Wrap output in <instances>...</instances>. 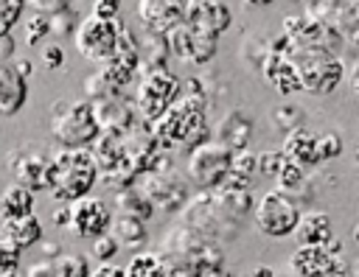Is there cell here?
Masks as SVG:
<instances>
[{"mask_svg": "<svg viewBox=\"0 0 359 277\" xmlns=\"http://www.w3.org/2000/svg\"><path fill=\"white\" fill-rule=\"evenodd\" d=\"M208 95L180 92L177 101L154 120V137L163 148H196L199 143L210 140L208 118H205Z\"/></svg>", "mask_w": 359, "mask_h": 277, "instance_id": "obj_1", "label": "cell"}, {"mask_svg": "<svg viewBox=\"0 0 359 277\" xmlns=\"http://www.w3.org/2000/svg\"><path fill=\"white\" fill-rule=\"evenodd\" d=\"M98 182V162L90 148H65L53 151L45 173V190L62 201L70 204L81 196H87Z\"/></svg>", "mask_w": 359, "mask_h": 277, "instance_id": "obj_2", "label": "cell"}, {"mask_svg": "<svg viewBox=\"0 0 359 277\" xmlns=\"http://www.w3.org/2000/svg\"><path fill=\"white\" fill-rule=\"evenodd\" d=\"M101 120L90 98H59L50 106V134L65 148H90L101 137Z\"/></svg>", "mask_w": 359, "mask_h": 277, "instance_id": "obj_3", "label": "cell"}, {"mask_svg": "<svg viewBox=\"0 0 359 277\" xmlns=\"http://www.w3.org/2000/svg\"><path fill=\"white\" fill-rule=\"evenodd\" d=\"M182 215V224L191 227L196 235L208 238V241H216V243H224L230 238L238 235V227H241V218H236L213 190H199L196 196L188 199V204L180 210Z\"/></svg>", "mask_w": 359, "mask_h": 277, "instance_id": "obj_4", "label": "cell"}, {"mask_svg": "<svg viewBox=\"0 0 359 277\" xmlns=\"http://www.w3.org/2000/svg\"><path fill=\"white\" fill-rule=\"evenodd\" d=\"M300 215H303L300 201L294 199V193H289L283 187L266 190L255 201V210H252L255 227L266 238H286V235H292L297 221H300Z\"/></svg>", "mask_w": 359, "mask_h": 277, "instance_id": "obj_5", "label": "cell"}, {"mask_svg": "<svg viewBox=\"0 0 359 277\" xmlns=\"http://www.w3.org/2000/svg\"><path fill=\"white\" fill-rule=\"evenodd\" d=\"M289 271L294 277H339L351 274V263L342 257V243L331 238L325 243H297L289 257Z\"/></svg>", "mask_w": 359, "mask_h": 277, "instance_id": "obj_6", "label": "cell"}, {"mask_svg": "<svg viewBox=\"0 0 359 277\" xmlns=\"http://www.w3.org/2000/svg\"><path fill=\"white\" fill-rule=\"evenodd\" d=\"M230 168H233V151L210 137V140L199 143L196 148H191V157L185 165V179L199 190H216L227 179Z\"/></svg>", "mask_w": 359, "mask_h": 277, "instance_id": "obj_7", "label": "cell"}, {"mask_svg": "<svg viewBox=\"0 0 359 277\" xmlns=\"http://www.w3.org/2000/svg\"><path fill=\"white\" fill-rule=\"evenodd\" d=\"M300 81H303V92L311 95H328L337 90V84L345 76V64L337 53L328 50H297L292 53Z\"/></svg>", "mask_w": 359, "mask_h": 277, "instance_id": "obj_8", "label": "cell"}, {"mask_svg": "<svg viewBox=\"0 0 359 277\" xmlns=\"http://www.w3.org/2000/svg\"><path fill=\"white\" fill-rule=\"evenodd\" d=\"M76 50L87 59V62H109L118 50L121 42V20H104V17H84L73 34Z\"/></svg>", "mask_w": 359, "mask_h": 277, "instance_id": "obj_9", "label": "cell"}, {"mask_svg": "<svg viewBox=\"0 0 359 277\" xmlns=\"http://www.w3.org/2000/svg\"><path fill=\"white\" fill-rule=\"evenodd\" d=\"M182 92V84L168 67H146L137 87V112L146 120H157Z\"/></svg>", "mask_w": 359, "mask_h": 277, "instance_id": "obj_10", "label": "cell"}, {"mask_svg": "<svg viewBox=\"0 0 359 277\" xmlns=\"http://www.w3.org/2000/svg\"><path fill=\"white\" fill-rule=\"evenodd\" d=\"M165 39H168L171 56L185 62V64H208V62H213V56L219 50V36L216 34L199 31L188 22H180L177 28H171L165 34Z\"/></svg>", "mask_w": 359, "mask_h": 277, "instance_id": "obj_11", "label": "cell"}, {"mask_svg": "<svg viewBox=\"0 0 359 277\" xmlns=\"http://www.w3.org/2000/svg\"><path fill=\"white\" fill-rule=\"evenodd\" d=\"M140 187L151 199V204L157 210H165V213L182 210L188 204V199H191V182L177 176V173H171V168L168 171H154V168L143 171Z\"/></svg>", "mask_w": 359, "mask_h": 277, "instance_id": "obj_12", "label": "cell"}, {"mask_svg": "<svg viewBox=\"0 0 359 277\" xmlns=\"http://www.w3.org/2000/svg\"><path fill=\"white\" fill-rule=\"evenodd\" d=\"M53 151H48V145L42 143H25L20 145L11 157H8V168L14 182L36 190H45V173H48V162H50Z\"/></svg>", "mask_w": 359, "mask_h": 277, "instance_id": "obj_13", "label": "cell"}, {"mask_svg": "<svg viewBox=\"0 0 359 277\" xmlns=\"http://www.w3.org/2000/svg\"><path fill=\"white\" fill-rule=\"evenodd\" d=\"M67 227L79 235V238H98L104 232H109L112 227V210L104 199H95V196H81L76 201H70V221Z\"/></svg>", "mask_w": 359, "mask_h": 277, "instance_id": "obj_14", "label": "cell"}, {"mask_svg": "<svg viewBox=\"0 0 359 277\" xmlns=\"http://www.w3.org/2000/svg\"><path fill=\"white\" fill-rule=\"evenodd\" d=\"M185 17V0H137V20L149 34L165 36Z\"/></svg>", "mask_w": 359, "mask_h": 277, "instance_id": "obj_15", "label": "cell"}, {"mask_svg": "<svg viewBox=\"0 0 359 277\" xmlns=\"http://www.w3.org/2000/svg\"><path fill=\"white\" fill-rule=\"evenodd\" d=\"M261 76L264 81L278 92V95H292V92H303V81L294 64V56L286 50H269V56L261 64Z\"/></svg>", "mask_w": 359, "mask_h": 277, "instance_id": "obj_16", "label": "cell"}, {"mask_svg": "<svg viewBox=\"0 0 359 277\" xmlns=\"http://www.w3.org/2000/svg\"><path fill=\"white\" fill-rule=\"evenodd\" d=\"M182 22L222 36L233 25V14L222 0H185V17Z\"/></svg>", "mask_w": 359, "mask_h": 277, "instance_id": "obj_17", "label": "cell"}, {"mask_svg": "<svg viewBox=\"0 0 359 277\" xmlns=\"http://www.w3.org/2000/svg\"><path fill=\"white\" fill-rule=\"evenodd\" d=\"M252 129H255V123H252V118L244 112V109H230V112H224L222 118H219V123L213 126V140L216 143H222V145H227L233 154L236 151H244V148H250V143H252Z\"/></svg>", "mask_w": 359, "mask_h": 277, "instance_id": "obj_18", "label": "cell"}, {"mask_svg": "<svg viewBox=\"0 0 359 277\" xmlns=\"http://www.w3.org/2000/svg\"><path fill=\"white\" fill-rule=\"evenodd\" d=\"M42 241V224L36 218V213L28 215H17V218H3L0 224V243L11 246V249H31Z\"/></svg>", "mask_w": 359, "mask_h": 277, "instance_id": "obj_19", "label": "cell"}, {"mask_svg": "<svg viewBox=\"0 0 359 277\" xmlns=\"http://www.w3.org/2000/svg\"><path fill=\"white\" fill-rule=\"evenodd\" d=\"M28 101V78L14 67L0 62V118L17 115Z\"/></svg>", "mask_w": 359, "mask_h": 277, "instance_id": "obj_20", "label": "cell"}, {"mask_svg": "<svg viewBox=\"0 0 359 277\" xmlns=\"http://www.w3.org/2000/svg\"><path fill=\"white\" fill-rule=\"evenodd\" d=\"M280 148H283V154H286L289 159H294V162H300V165H306V168L320 165V159H317V134L309 132L306 126L289 129Z\"/></svg>", "mask_w": 359, "mask_h": 277, "instance_id": "obj_21", "label": "cell"}, {"mask_svg": "<svg viewBox=\"0 0 359 277\" xmlns=\"http://www.w3.org/2000/svg\"><path fill=\"white\" fill-rule=\"evenodd\" d=\"M292 238L297 243H325L334 238V224H331V215L325 210H309L300 215Z\"/></svg>", "mask_w": 359, "mask_h": 277, "instance_id": "obj_22", "label": "cell"}, {"mask_svg": "<svg viewBox=\"0 0 359 277\" xmlns=\"http://www.w3.org/2000/svg\"><path fill=\"white\" fill-rule=\"evenodd\" d=\"M28 274L31 277H87L93 271H90V263L84 255H59L53 260H42V263L31 266Z\"/></svg>", "mask_w": 359, "mask_h": 277, "instance_id": "obj_23", "label": "cell"}, {"mask_svg": "<svg viewBox=\"0 0 359 277\" xmlns=\"http://www.w3.org/2000/svg\"><path fill=\"white\" fill-rule=\"evenodd\" d=\"M109 232L121 241V246H129V249H137V246H143V243L149 241V235H146V221L137 218V215H129V213H115Z\"/></svg>", "mask_w": 359, "mask_h": 277, "instance_id": "obj_24", "label": "cell"}, {"mask_svg": "<svg viewBox=\"0 0 359 277\" xmlns=\"http://www.w3.org/2000/svg\"><path fill=\"white\" fill-rule=\"evenodd\" d=\"M0 213H3V218H17V215L34 213V190L14 182L11 187H6L0 193Z\"/></svg>", "mask_w": 359, "mask_h": 277, "instance_id": "obj_25", "label": "cell"}, {"mask_svg": "<svg viewBox=\"0 0 359 277\" xmlns=\"http://www.w3.org/2000/svg\"><path fill=\"white\" fill-rule=\"evenodd\" d=\"M115 207H118V213H129V215H137L143 221H149L157 213V207L151 204V199L146 193H137V190H118Z\"/></svg>", "mask_w": 359, "mask_h": 277, "instance_id": "obj_26", "label": "cell"}, {"mask_svg": "<svg viewBox=\"0 0 359 277\" xmlns=\"http://www.w3.org/2000/svg\"><path fill=\"white\" fill-rule=\"evenodd\" d=\"M126 277H165V260L160 252H137L126 263Z\"/></svg>", "mask_w": 359, "mask_h": 277, "instance_id": "obj_27", "label": "cell"}, {"mask_svg": "<svg viewBox=\"0 0 359 277\" xmlns=\"http://www.w3.org/2000/svg\"><path fill=\"white\" fill-rule=\"evenodd\" d=\"M275 182H278V187H283V190H289V193H297V190L309 182L306 165H300V162H294V159H289V157L283 154V162H280V168H278V173H275Z\"/></svg>", "mask_w": 359, "mask_h": 277, "instance_id": "obj_28", "label": "cell"}, {"mask_svg": "<svg viewBox=\"0 0 359 277\" xmlns=\"http://www.w3.org/2000/svg\"><path fill=\"white\" fill-rule=\"evenodd\" d=\"M345 3L348 0H309L306 3V14L320 20V22H331L339 28V17L345 11Z\"/></svg>", "mask_w": 359, "mask_h": 277, "instance_id": "obj_29", "label": "cell"}, {"mask_svg": "<svg viewBox=\"0 0 359 277\" xmlns=\"http://www.w3.org/2000/svg\"><path fill=\"white\" fill-rule=\"evenodd\" d=\"M339 31L351 48H359V0H348L339 17Z\"/></svg>", "mask_w": 359, "mask_h": 277, "instance_id": "obj_30", "label": "cell"}, {"mask_svg": "<svg viewBox=\"0 0 359 277\" xmlns=\"http://www.w3.org/2000/svg\"><path fill=\"white\" fill-rule=\"evenodd\" d=\"M303 120H306V115H303V109H300L297 104H283V106H278V109L272 112V123H275L278 129H283V132L303 126Z\"/></svg>", "mask_w": 359, "mask_h": 277, "instance_id": "obj_31", "label": "cell"}, {"mask_svg": "<svg viewBox=\"0 0 359 277\" xmlns=\"http://www.w3.org/2000/svg\"><path fill=\"white\" fill-rule=\"evenodd\" d=\"M53 28H50V17L48 14H34L31 20H25V42L34 48V45H42V39H48V34H50Z\"/></svg>", "mask_w": 359, "mask_h": 277, "instance_id": "obj_32", "label": "cell"}, {"mask_svg": "<svg viewBox=\"0 0 359 277\" xmlns=\"http://www.w3.org/2000/svg\"><path fill=\"white\" fill-rule=\"evenodd\" d=\"M342 154V137L337 132H323L317 134V159L320 162H328V159H337Z\"/></svg>", "mask_w": 359, "mask_h": 277, "instance_id": "obj_33", "label": "cell"}, {"mask_svg": "<svg viewBox=\"0 0 359 277\" xmlns=\"http://www.w3.org/2000/svg\"><path fill=\"white\" fill-rule=\"evenodd\" d=\"M118 249H121V241L112 235V232H104V235H98V238H93V246H90V252H93V257L95 260H112L115 255H118Z\"/></svg>", "mask_w": 359, "mask_h": 277, "instance_id": "obj_34", "label": "cell"}, {"mask_svg": "<svg viewBox=\"0 0 359 277\" xmlns=\"http://www.w3.org/2000/svg\"><path fill=\"white\" fill-rule=\"evenodd\" d=\"M280 162H283V148H269V151H261V154H258V176L275 179V173H278Z\"/></svg>", "mask_w": 359, "mask_h": 277, "instance_id": "obj_35", "label": "cell"}, {"mask_svg": "<svg viewBox=\"0 0 359 277\" xmlns=\"http://www.w3.org/2000/svg\"><path fill=\"white\" fill-rule=\"evenodd\" d=\"M39 62L45 70H62L65 67V48L59 42H50L39 50Z\"/></svg>", "mask_w": 359, "mask_h": 277, "instance_id": "obj_36", "label": "cell"}, {"mask_svg": "<svg viewBox=\"0 0 359 277\" xmlns=\"http://www.w3.org/2000/svg\"><path fill=\"white\" fill-rule=\"evenodd\" d=\"M20 249H11V246H6V243H0V274L3 277H8V274H17V269H20Z\"/></svg>", "mask_w": 359, "mask_h": 277, "instance_id": "obj_37", "label": "cell"}, {"mask_svg": "<svg viewBox=\"0 0 359 277\" xmlns=\"http://www.w3.org/2000/svg\"><path fill=\"white\" fill-rule=\"evenodd\" d=\"M25 3L28 0H0V17L14 28L22 17V11H25Z\"/></svg>", "mask_w": 359, "mask_h": 277, "instance_id": "obj_38", "label": "cell"}, {"mask_svg": "<svg viewBox=\"0 0 359 277\" xmlns=\"http://www.w3.org/2000/svg\"><path fill=\"white\" fill-rule=\"evenodd\" d=\"M28 6L39 14H48V17H56L62 11L70 8V0H28Z\"/></svg>", "mask_w": 359, "mask_h": 277, "instance_id": "obj_39", "label": "cell"}, {"mask_svg": "<svg viewBox=\"0 0 359 277\" xmlns=\"http://www.w3.org/2000/svg\"><path fill=\"white\" fill-rule=\"evenodd\" d=\"M50 28L56 31V36H65V34H76V17H73V11L67 8V11H62V14H56V17H50Z\"/></svg>", "mask_w": 359, "mask_h": 277, "instance_id": "obj_40", "label": "cell"}, {"mask_svg": "<svg viewBox=\"0 0 359 277\" xmlns=\"http://www.w3.org/2000/svg\"><path fill=\"white\" fill-rule=\"evenodd\" d=\"M93 14L104 17V20H118L121 17V0H95L93 3Z\"/></svg>", "mask_w": 359, "mask_h": 277, "instance_id": "obj_41", "label": "cell"}, {"mask_svg": "<svg viewBox=\"0 0 359 277\" xmlns=\"http://www.w3.org/2000/svg\"><path fill=\"white\" fill-rule=\"evenodd\" d=\"M93 274L95 277H123L126 274V266H109V260H104Z\"/></svg>", "mask_w": 359, "mask_h": 277, "instance_id": "obj_42", "label": "cell"}, {"mask_svg": "<svg viewBox=\"0 0 359 277\" xmlns=\"http://www.w3.org/2000/svg\"><path fill=\"white\" fill-rule=\"evenodd\" d=\"M11 53H14V36L6 34V36H0V62L11 59Z\"/></svg>", "mask_w": 359, "mask_h": 277, "instance_id": "obj_43", "label": "cell"}, {"mask_svg": "<svg viewBox=\"0 0 359 277\" xmlns=\"http://www.w3.org/2000/svg\"><path fill=\"white\" fill-rule=\"evenodd\" d=\"M67 221H70V204L53 213V224H59V227H67Z\"/></svg>", "mask_w": 359, "mask_h": 277, "instance_id": "obj_44", "label": "cell"}, {"mask_svg": "<svg viewBox=\"0 0 359 277\" xmlns=\"http://www.w3.org/2000/svg\"><path fill=\"white\" fill-rule=\"evenodd\" d=\"M351 90H353V95H356V101H359V62L351 67Z\"/></svg>", "mask_w": 359, "mask_h": 277, "instance_id": "obj_45", "label": "cell"}, {"mask_svg": "<svg viewBox=\"0 0 359 277\" xmlns=\"http://www.w3.org/2000/svg\"><path fill=\"white\" fill-rule=\"evenodd\" d=\"M14 67H17V70H20V73H22V76H25V78H28V76H31V70H34V64H31V62H28V59H20V62H17V64H14Z\"/></svg>", "mask_w": 359, "mask_h": 277, "instance_id": "obj_46", "label": "cell"}, {"mask_svg": "<svg viewBox=\"0 0 359 277\" xmlns=\"http://www.w3.org/2000/svg\"><path fill=\"white\" fill-rule=\"evenodd\" d=\"M250 274H252V277H275V271H272V269H266V266H258V269H252Z\"/></svg>", "mask_w": 359, "mask_h": 277, "instance_id": "obj_47", "label": "cell"}, {"mask_svg": "<svg viewBox=\"0 0 359 277\" xmlns=\"http://www.w3.org/2000/svg\"><path fill=\"white\" fill-rule=\"evenodd\" d=\"M244 6H250V8H264V6H269V3H275V0H241Z\"/></svg>", "mask_w": 359, "mask_h": 277, "instance_id": "obj_48", "label": "cell"}, {"mask_svg": "<svg viewBox=\"0 0 359 277\" xmlns=\"http://www.w3.org/2000/svg\"><path fill=\"white\" fill-rule=\"evenodd\" d=\"M6 34H11V25H8V22L0 17V36H6Z\"/></svg>", "mask_w": 359, "mask_h": 277, "instance_id": "obj_49", "label": "cell"}, {"mask_svg": "<svg viewBox=\"0 0 359 277\" xmlns=\"http://www.w3.org/2000/svg\"><path fill=\"white\" fill-rule=\"evenodd\" d=\"M353 162H356V168H359V140H356V148H353Z\"/></svg>", "mask_w": 359, "mask_h": 277, "instance_id": "obj_50", "label": "cell"}, {"mask_svg": "<svg viewBox=\"0 0 359 277\" xmlns=\"http://www.w3.org/2000/svg\"><path fill=\"white\" fill-rule=\"evenodd\" d=\"M353 241H356V246H359V224L353 227Z\"/></svg>", "mask_w": 359, "mask_h": 277, "instance_id": "obj_51", "label": "cell"}, {"mask_svg": "<svg viewBox=\"0 0 359 277\" xmlns=\"http://www.w3.org/2000/svg\"><path fill=\"white\" fill-rule=\"evenodd\" d=\"M300 3H309V0H300Z\"/></svg>", "mask_w": 359, "mask_h": 277, "instance_id": "obj_52", "label": "cell"}]
</instances>
